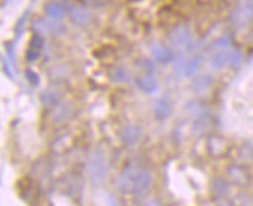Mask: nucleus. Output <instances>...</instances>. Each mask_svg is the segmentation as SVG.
Here are the masks:
<instances>
[{
  "instance_id": "7",
  "label": "nucleus",
  "mask_w": 253,
  "mask_h": 206,
  "mask_svg": "<svg viewBox=\"0 0 253 206\" xmlns=\"http://www.w3.org/2000/svg\"><path fill=\"white\" fill-rule=\"evenodd\" d=\"M142 137V129L139 126H127L122 129L120 139L125 145H135Z\"/></svg>"
},
{
  "instance_id": "11",
  "label": "nucleus",
  "mask_w": 253,
  "mask_h": 206,
  "mask_svg": "<svg viewBox=\"0 0 253 206\" xmlns=\"http://www.w3.org/2000/svg\"><path fill=\"white\" fill-rule=\"evenodd\" d=\"M213 82L214 81H213L211 75H202V76H198L192 81L190 88H192V91L202 94V93H207L213 87Z\"/></svg>"
},
{
  "instance_id": "27",
  "label": "nucleus",
  "mask_w": 253,
  "mask_h": 206,
  "mask_svg": "<svg viewBox=\"0 0 253 206\" xmlns=\"http://www.w3.org/2000/svg\"><path fill=\"white\" fill-rule=\"evenodd\" d=\"M84 2L91 8H102L104 5H107V0H84Z\"/></svg>"
},
{
  "instance_id": "1",
  "label": "nucleus",
  "mask_w": 253,
  "mask_h": 206,
  "mask_svg": "<svg viewBox=\"0 0 253 206\" xmlns=\"http://www.w3.org/2000/svg\"><path fill=\"white\" fill-rule=\"evenodd\" d=\"M171 45L178 51H187L193 46V33L187 26H177L169 33Z\"/></svg>"
},
{
  "instance_id": "31",
  "label": "nucleus",
  "mask_w": 253,
  "mask_h": 206,
  "mask_svg": "<svg viewBox=\"0 0 253 206\" xmlns=\"http://www.w3.org/2000/svg\"><path fill=\"white\" fill-rule=\"evenodd\" d=\"M145 206H162V205H161V203H159L158 200H151V202H148V203H147Z\"/></svg>"
},
{
  "instance_id": "5",
  "label": "nucleus",
  "mask_w": 253,
  "mask_h": 206,
  "mask_svg": "<svg viewBox=\"0 0 253 206\" xmlns=\"http://www.w3.org/2000/svg\"><path fill=\"white\" fill-rule=\"evenodd\" d=\"M141 169H142V168L138 166V165H129V166L122 172V175L119 176V179H117V188H119L122 193H130L132 184H133V181H135V178H136V175L139 173Z\"/></svg>"
},
{
  "instance_id": "30",
  "label": "nucleus",
  "mask_w": 253,
  "mask_h": 206,
  "mask_svg": "<svg viewBox=\"0 0 253 206\" xmlns=\"http://www.w3.org/2000/svg\"><path fill=\"white\" fill-rule=\"evenodd\" d=\"M108 203H110V206H120L119 200H117L116 197H113V196H110V197H108Z\"/></svg>"
},
{
  "instance_id": "28",
  "label": "nucleus",
  "mask_w": 253,
  "mask_h": 206,
  "mask_svg": "<svg viewBox=\"0 0 253 206\" xmlns=\"http://www.w3.org/2000/svg\"><path fill=\"white\" fill-rule=\"evenodd\" d=\"M6 54H8V59L14 63L15 62V49H14V45L11 42L6 43Z\"/></svg>"
},
{
  "instance_id": "29",
  "label": "nucleus",
  "mask_w": 253,
  "mask_h": 206,
  "mask_svg": "<svg viewBox=\"0 0 253 206\" xmlns=\"http://www.w3.org/2000/svg\"><path fill=\"white\" fill-rule=\"evenodd\" d=\"M26 75H27L29 81H30V82H32L33 85H36V84L39 82V81H38V79H39V78H38V75H35V73H33L32 70H27V72H26Z\"/></svg>"
},
{
  "instance_id": "9",
  "label": "nucleus",
  "mask_w": 253,
  "mask_h": 206,
  "mask_svg": "<svg viewBox=\"0 0 253 206\" xmlns=\"http://www.w3.org/2000/svg\"><path fill=\"white\" fill-rule=\"evenodd\" d=\"M45 12L48 15L49 20H53V21H57L60 23L65 17H66V8L62 2H49L45 8Z\"/></svg>"
},
{
  "instance_id": "21",
  "label": "nucleus",
  "mask_w": 253,
  "mask_h": 206,
  "mask_svg": "<svg viewBox=\"0 0 253 206\" xmlns=\"http://www.w3.org/2000/svg\"><path fill=\"white\" fill-rule=\"evenodd\" d=\"M244 60V56L240 49H234L231 53H228V65H231L232 68H238Z\"/></svg>"
},
{
  "instance_id": "10",
  "label": "nucleus",
  "mask_w": 253,
  "mask_h": 206,
  "mask_svg": "<svg viewBox=\"0 0 253 206\" xmlns=\"http://www.w3.org/2000/svg\"><path fill=\"white\" fill-rule=\"evenodd\" d=\"M151 54L162 65L171 63L174 60V53L165 45H151Z\"/></svg>"
},
{
  "instance_id": "2",
  "label": "nucleus",
  "mask_w": 253,
  "mask_h": 206,
  "mask_svg": "<svg viewBox=\"0 0 253 206\" xmlns=\"http://www.w3.org/2000/svg\"><path fill=\"white\" fill-rule=\"evenodd\" d=\"M88 173L90 178L94 184H100L104 182L105 176H107V165L104 160V156L99 151H94L90 159H88Z\"/></svg>"
},
{
  "instance_id": "8",
  "label": "nucleus",
  "mask_w": 253,
  "mask_h": 206,
  "mask_svg": "<svg viewBox=\"0 0 253 206\" xmlns=\"http://www.w3.org/2000/svg\"><path fill=\"white\" fill-rule=\"evenodd\" d=\"M43 49V37L38 33H35L30 39V46L27 49V60L29 62H36Z\"/></svg>"
},
{
  "instance_id": "18",
  "label": "nucleus",
  "mask_w": 253,
  "mask_h": 206,
  "mask_svg": "<svg viewBox=\"0 0 253 206\" xmlns=\"http://www.w3.org/2000/svg\"><path fill=\"white\" fill-rule=\"evenodd\" d=\"M213 194L217 197V199H223V197H226L228 196V193H229V187H228V184L223 181V179H220V178H216L214 181H213Z\"/></svg>"
},
{
  "instance_id": "17",
  "label": "nucleus",
  "mask_w": 253,
  "mask_h": 206,
  "mask_svg": "<svg viewBox=\"0 0 253 206\" xmlns=\"http://www.w3.org/2000/svg\"><path fill=\"white\" fill-rule=\"evenodd\" d=\"M229 178L235 182V184H246L247 181V172L243 166H232L228 171Z\"/></svg>"
},
{
  "instance_id": "25",
  "label": "nucleus",
  "mask_w": 253,
  "mask_h": 206,
  "mask_svg": "<svg viewBox=\"0 0 253 206\" xmlns=\"http://www.w3.org/2000/svg\"><path fill=\"white\" fill-rule=\"evenodd\" d=\"M231 43H232V39H231V36H222V37H219L217 40H214V43H213V48H216V49H226V48H229L231 46Z\"/></svg>"
},
{
  "instance_id": "23",
  "label": "nucleus",
  "mask_w": 253,
  "mask_h": 206,
  "mask_svg": "<svg viewBox=\"0 0 253 206\" xmlns=\"http://www.w3.org/2000/svg\"><path fill=\"white\" fill-rule=\"evenodd\" d=\"M210 149H211V152L214 154V156H220V154L225 152L226 146H225V142L222 139L214 137V139L210 140Z\"/></svg>"
},
{
  "instance_id": "16",
  "label": "nucleus",
  "mask_w": 253,
  "mask_h": 206,
  "mask_svg": "<svg viewBox=\"0 0 253 206\" xmlns=\"http://www.w3.org/2000/svg\"><path fill=\"white\" fill-rule=\"evenodd\" d=\"M60 94L57 91H43L42 96H41V102L42 105L46 106V108H54L56 105H59L60 103Z\"/></svg>"
},
{
  "instance_id": "3",
  "label": "nucleus",
  "mask_w": 253,
  "mask_h": 206,
  "mask_svg": "<svg viewBox=\"0 0 253 206\" xmlns=\"http://www.w3.org/2000/svg\"><path fill=\"white\" fill-rule=\"evenodd\" d=\"M151 184H153V175H151V172L148 169H141L139 173L136 175L133 184H132V190L130 193H133L136 197H142L144 194L148 193Z\"/></svg>"
},
{
  "instance_id": "15",
  "label": "nucleus",
  "mask_w": 253,
  "mask_h": 206,
  "mask_svg": "<svg viewBox=\"0 0 253 206\" xmlns=\"http://www.w3.org/2000/svg\"><path fill=\"white\" fill-rule=\"evenodd\" d=\"M201 65H202V57L201 56H195L187 63H184V66H183V75L184 76H189V78L190 76H195L199 72Z\"/></svg>"
},
{
  "instance_id": "26",
  "label": "nucleus",
  "mask_w": 253,
  "mask_h": 206,
  "mask_svg": "<svg viewBox=\"0 0 253 206\" xmlns=\"http://www.w3.org/2000/svg\"><path fill=\"white\" fill-rule=\"evenodd\" d=\"M29 15H30V11H26L23 15H21V18L18 20V23H17V36H20L21 33H23V30H24V26L27 24V18H29Z\"/></svg>"
},
{
  "instance_id": "22",
  "label": "nucleus",
  "mask_w": 253,
  "mask_h": 206,
  "mask_svg": "<svg viewBox=\"0 0 253 206\" xmlns=\"http://www.w3.org/2000/svg\"><path fill=\"white\" fill-rule=\"evenodd\" d=\"M136 68L141 69V70H144V72H145L147 75H150V76H153L155 72H156L155 65L151 63L148 59H141V60H138V62H136Z\"/></svg>"
},
{
  "instance_id": "14",
  "label": "nucleus",
  "mask_w": 253,
  "mask_h": 206,
  "mask_svg": "<svg viewBox=\"0 0 253 206\" xmlns=\"http://www.w3.org/2000/svg\"><path fill=\"white\" fill-rule=\"evenodd\" d=\"M136 85H138L139 90L144 91L145 94H155V93L159 90L158 81L155 79V76H150V75L139 76V78L136 79Z\"/></svg>"
},
{
  "instance_id": "12",
  "label": "nucleus",
  "mask_w": 253,
  "mask_h": 206,
  "mask_svg": "<svg viewBox=\"0 0 253 206\" xmlns=\"http://www.w3.org/2000/svg\"><path fill=\"white\" fill-rule=\"evenodd\" d=\"M72 115H74V108L69 103H59V105L54 106V112H53L54 123H65Z\"/></svg>"
},
{
  "instance_id": "24",
  "label": "nucleus",
  "mask_w": 253,
  "mask_h": 206,
  "mask_svg": "<svg viewBox=\"0 0 253 206\" xmlns=\"http://www.w3.org/2000/svg\"><path fill=\"white\" fill-rule=\"evenodd\" d=\"M209 126H210V123H209V118L207 117H199L198 118V121L195 123V127H193V130L195 132H198L199 135H202V133H206L207 130H209Z\"/></svg>"
},
{
  "instance_id": "4",
  "label": "nucleus",
  "mask_w": 253,
  "mask_h": 206,
  "mask_svg": "<svg viewBox=\"0 0 253 206\" xmlns=\"http://www.w3.org/2000/svg\"><path fill=\"white\" fill-rule=\"evenodd\" d=\"M253 18V9H252V3H244L243 6L237 8L232 15H231V23L234 27L237 29H246Z\"/></svg>"
},
{
  "instance_id": "13",
  "label": "nucleus",
  "mask_w": 253,
  "mask_h": 206,
  "mask_svg": "<svg viewBox=\"0 0 253 206\" xmlns=\"http://www.w3.org/2000/svg\"><path fill=\"white\" fill-rule=\"evenodd\" d=\"M172 114V106H171V102L168 99H161L156 102L155 105V117L159 121H165L171 117Z\"/></svg>"
},
{
  "instance_id": "6",
  "label": "nucleus",
  "mask_w": 253,
  "mask_h": 206,
  "mask_svg": "<svg viewBox=\"0 0 253 206\" xmlns=\"http://www.w3.org/2000/svg\"><path fill=\"white\" fill-rule=\"evenodd\" d=\"M69 17L74 21V24H77L80 27H87L93 21V15L90 14V11L87 8L78 6V5H72L69 8Z\"/></svg>"
},
{
  "instance_id": "19",
  "label": "nucleus",
  "mask_w": 253,
  "mask_h": 206,
  "mask_svg": "<svg viewBox=\"0 0 253 206\" xmlns=\"http://www.w3.org/2000/svg\"><path fill=\"white\" fill-rule=\"evenodd\" d=\"M111 78H113V81L117 82V84H125V82H129L130 73H129V70L125 69L123 66H119V68H116V69L111 72Z\"/></svg>"
},
{
  "instance_id": "20",
  "label": "nucleus",
  "mask_w": 253,
  "mask_h": 206,
  "mask_svg": "<svg viewBox=\"0 0 253 206\" xmlns=\"http://www.w3.org/2000/svg\"><path fill=\"white\" fill-rule=\"evenodd\" d=\"M211 65H213V68L216 70L223 69L228 65V53H225V51H220V53L214 54L213 59H211Z\"/></svg>"
}]
</instances>
